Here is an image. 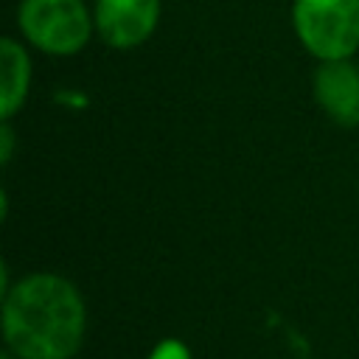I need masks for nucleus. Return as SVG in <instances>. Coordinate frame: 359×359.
I'll return each instance as SVG.
<instances>
[{
  "label": "nucleus",
  "instance_id": "423d86ee",
  "mask_svg": "<svg viewBox=\"0 0 359 359\" xmlns=\"http://www.w3.org/2000/svg\"><path fill=\"white\" fill-rule=\"evenodd\" d=\"M31 56L28 48L14 39V36H3L0 39V118L11 121L31 90Z\"/></svg>",
  "mask_w": 359,
  "mask_h": 359
},
{
  "label": "nucleus",
  "instance_id": "6e6552de",
  "mask_svg": "<svg viewBox=\"0 0 359 359\" xmlns=\"http://www.w3.org/2000/svg\"><path fill=\"white\" fill-rule=\"evenodd\" d=\"M14 157V129H11V121H3L0 123V163L8 165Z\"/></svg>",
  "mask_w": 359,
  "mask_h": 359
},
{
  "label": "nucleus",
  "instance_id": "1a4fd4ad",
  "mask_svg": "<svg viewBox=\"0 0 359 359\" xmlns=\"http://www.w3.org/2000/svg\"><path fill=\"white\" fill-rule=\"evenodd\" d=\"M0 359H17V356H14V353H11V351H8V348H6V351H3V353H0Z\"/></svg>",
  "mask_w": 359,
  "mask_h": 359
},
{
  "label": "nucleus",
  "instance_id": "39448f33",
  "mask_svg": "<svg viewBox=\"0 0 359 359\" xmlns=\"http://www.w3.org/2000/svg\"><path fill=\"white\" fill-rule=\"evenodd\" d=\"M311 93L320 109L339 126L359 123V67L351 59L317 62Z\"/></svg>",
  "mask_w": 359,
  "mask_h": 359
},
{
  "label": "nucleus",
  "instance_id": "20e7f679",
  "mask_svg": "<svg viewBox=\"0 0 359 359\" xmlns=\"http://www.w3.org/2000/svg\"><path fill=\"white\" fill-rule=\"evenodd\" d=\"M95 34L107 48L129 50L143 45L160 22V0H95Z\"/></svg>",
  "mask_w": 359,
  "mask_h": 359
},
{
  "label": "nucleus",
  "instance_id": "f257e3e1",
  "mask_svg": "<svg viewBox=\"0 0 359 359\" xmlns=\"http://www.w3.org/2000/svg\"><path fill=\"white\" fill-rule=\"evenodd\" d=\"M3 342L17 359H70L87 331V306L59 272H28L3 294Z\"/></svg>",
  "mask_w": 359,
  "mask_h": 359
},
{
  "label": "nucleus",
  "instance_id": "f03ea898",
  "mask_svg": "<svg viewBox=\"0 0 359 359\" xmlns=\"http://www.w3.org/2000/svg\"><path fill=\"white\" fill-rule=\"evenodd\" d=\"M17 28L48 56H76L95 34V20L84 0H20Z\"/></svg>",
  "mask_w": 359,
  "mask_h": 359
},
{
  "label": "nucleus",
  "instance_id": "0eeeda50",
  "mask_svg": "<svg viewBox=\"0 0 359 359\" xmlns=\"http://www.w3.org/2000/svg\"><path fill=\"white\" fill-rule=\"evenodd\" d=\"M146 359H194V356H191V351H188V345L182 339L168 337V339H160Z\"/></svg>",
  "mask_w": 359,
  "mask_h": 359
},
{
  "label": "nucleus",
  "instance_id": "7ed1b4c3",
  "mask_svg": "<svg viewBox=\"0 0 359 359\" xmlns=\"http://www.w3.org/2000/svg\"><path fill=\"white\" fill-rule=\"evenodd\" d=\"M292 28L317 59H351L359 50V0H294Z\"/></svg>",
  "mask_w": 359,
  "mask_h": 359
}]
</instances>
